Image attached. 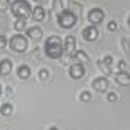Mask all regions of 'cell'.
Listing matches in <instances>:
<instances>
[{
    "label": "cell",
    "instance_id": "1",
    "mask_svg": "<svg viewBox=\"0 0 130 130\" xmlns=\"http://www.w3.org/2000/svg\"><path fill=\"white\" fill-rule=\"evenodd\" d=\"M43 50H45V55L48 58H60L62 54H63V45H62V40L57 37V35L48 37L45 40V47H43Z\"/></svg>",
    "mask_w": 130,
    "mask_h": 130
},
{
    "label": "cell",
    "instance_id": "2",
    "mask_svg": "<svg viewBox=\"0 0 130 130\" xmlns=\"http://www.w3.org/2000/svg\"><path fill=\"white\" fill-rule=\"evenodd\" d=\"M10 10H12V15L15 17V19L27 20V17L32 15V7L25 0H15L13 4H10Z\"/></svg>",
    "mask_w": 130,
    "mask_h": 130
},
{
    "label": "cell",
    "instance_id": "3",
    "mask_svg": "<svg viewBox=\"0 0 130 130\" xmlns=\"http://www.w3.org/2000/svg\"><path fill=\"white\" fill-rule=\"evenodd\" d=\"M58 23L62 28H72L77 23V15L72 10H62L58 13Z\"/></svg>",
    "mask_w": 130,
    "mask_h": 130
},
{
    "label": "cell",
    "instance_id": "4",
    "mask_svg": "<svg viewBox=\"0 0 130 130\" xmlns=\"http://www.w3.org/2000/svg\"><path fill=\"white\" fill-rule=\"evenodd\" d=\"M8 45H10V48L13 50V52H19V54H22V52H25L27 50V37H23L22 34H17L13 35V37L8 40Z\"/></svg>",
    "mask_w": 130,
    "mask_h": 130
},
{
    "label": "cell",
    "instance_id": "5",
    "mask_svg": "<svg viewBox=\"0 0 130 130\" xmlns=\"http://www.w3.org/2000/svg\"><path fill=\"white\" fill-rule=\"evenodd\" d=\"M92 87H93V90L99 92V93L107 92V90H108V80H107V77H97L95 80L92 82Z\"/></svg>",
    "mask_w": 130,
    "mask_h": 130
},
{
    "label": "cell",
    "instance_id": "6",
    "mask_svg": "<svg viewBox=\"0 0 130 130\" xmlns=\"http://www.w3.org/2000/svg\"><path fill=\"white\" fill-rule=\"evenodd\" d=\"M69 72H70V77H72L73 80H78V78H82L85 75V67H84V63H78L77 62V63L70 65Z\"/></svg>",
    "mask_w": 130,
    "mask_h": 130
},
{
    "label": "cell",
    "instance_id": "7",
    "mask_svg": "<svg viewBox=\"0 0 130 130\" xmlns=\"http://www.w3.org/2000/svg\"><path fill=\"white\" fill-rule=\"evenodd\" d=\"M82 35H84V38L87 42H93V40L99 38V28H97V25H90V27L84 28Z\"/></svg>",
    "mask_w": 130,
    "mask_h": 130
},
{
    "label": "cell",
    "instance_id": "8",
    "mask_svg": "<svg viewBox=\"0 0 130 130\" xmlns=\"http://www.w3.org/2000/svg\"><path fill=\"white\" fill-rule=\"evenodd\" d=\"M103 20V10L102 8H92V10L88 12V22L97 25Z\"/></svg>",
    "mask_w": 130,
    "mask_h": 130
},
{
    "label": "cell",
    "instance_id": "9",
    "mask_svg": "<svg viewBox=\"0 0 130 130\" xmlns=\"http://www.w3.org/2000/svg\"><path fill=\"white\" fill-rule=\"evenodd\" d=\"M63 52L72 57L73 52H75V37L73 35H69V37H65V42H63Z\"/></svg>",
    "mask_w": 130,
    "mask_h": 130
},
{
    "label": "cell",
    "instance_id": "10",
    "mask_svg": "<svg viewBox=\"0 0 130 130\" xmlns=\"http://www.w3.org/2000/svg\"><path fill=\"white\" fill-rule=\"evenodd\" d=\"M32 17H34L37 22H42V20H45V17H47L45 8H43L42 5H37L35 8H32Z\"/></svg>",
    "mask_w": 130,
    "mask_h": 130
},
{
    "label": "cell",
    "instance_id": "11",
    "mask_svg": "<svg viewBox=\"0 0 130 130\" xmlns=\"http://www.w3.org/2000/svg\"><path fill=\"white\" fill-rule=\"evenodd\" d=\"M115 80H117V84H120V85H130V73H127V72H119L117 75H115Z\"/></svg>",
    "mask_w": 130,
    "mask_h": 130
},
{
    "label": "cell",
    "instance_id": "12",
    "mask_svg": "<svg viewBox=\"0 0 130 130\" xmlns=\"http://www.w3.org/2000/svg\"><path fill=\"white\" fill-rule=\"evenodd\" d=\"M12 72V62L8 58L0 60V75H8Z\"/></svg>",
    "mask_w": 130,
    "mask_h": 130
},
{
    "label": "cell",
    "instance_id": "13",
    "mask_svg": "<svg viewBox=\"0 0 130 130\" xmlns=\"http://www.w3.org/2000/svg\"><path fill=\"white\" fill-rule=\"evenodd\" d=\"M72 57L77 58V60H78V63H88V60H90V58H88V55L85 54L84 50H75Z\"/></svg>",
    "mask_w": 130,
    "mask_h": 130
},
{
    "label": "cell",
    "instance_id": "14",
    "mask_svg": "<svg viewBox=\"0 0 130 130\" xmlns=\"http://www.w3.org/2000/svg\"><path fill=\"white\" fill-rule=\"evenodd\" d=\"M27 35L30 38H40L42 37V28L40 27H28L27 28Z\"/></svg>",
    "mask_w": 130,
    "mask_h": 130
},
{
    "label": "cell",
    "instance_id": "15",
    "mask_svg": "<svg viewBox=\"0 0 130 130\" xmlns=\"http://www.w3.org/2000/svg\"><path fill=\"white\" fill-rule=\"evenodd\" d=\"M17 75H19L20 78H23V80H25V78H28V77H30V69H28L27 65H20L19 70H17Z\"/></svg>",
    "mask_w": 130,
    "mask_h": 130
},
{
    "label": "cell",
    "instance_id": "16",
    "mask_svg": "<svg viewBox=\"0 0 130 130\" xmlns=\"http://www.w3.org/2000/svg\"><path fill=\"white\" fill-rule=\"evenodd\" d=\"M13 112V107H12V103H2V107H0V113L8 117V115Z\"/></svg>",
    "mask_w": 130,
    "mask_h": 130
},
{
    "label": "cell",
    "instance_id": "17",
    "mask_svg": "<svg viewBox=\"0 0 130 130\" xmlns=\"http://www.w3.org/2000/svg\"><path fill=\"white\" fill-rule=\"evenodd\" d=\"M25 19H17V22H15V25H13V27H15V30H27V25H25Z\"/></svg>",
    "mask_w": 130,
    "mask_h": 130
},
{
    "label": "cell",
    "instance_id": "18",
    "mask_svg": "<svg viewBox=\"0 0 130 130\" xmlns=\"http://www.w3.org/2000/svg\"><path fill=\"white\" fill-rule=\"evenodd\" d=\"M97 65H99V69H102V70H103V73H105V75H110L112 69L108 67V65H105V63H103L102 60H99V62H97Z\"/></svg>",
    "mask_w": 130,
    "mask_h": 130
},
{
    "label": "cell",
    "instance_id": "19",
    "mask_svg": "<svg viewBox=\"0 0 130 130\" xmlns=\"http://www.w3.org/2000/svg\"><path fill=\"white\" fill-rule=\"evenodd\" d=\"M10 8V0H0V12H5Z\"/></svg>",
    "mask_w": 130,
    "mask_h": 130
},
{
    "label": "cell",
    "instance_id": "20",
    "mask_svg": "<svg viewBox=\"0 0 130 130\" xmlns=\"http://www.w3.org/2000/svg\"><path fill=\"white\" fill-rule=\"evenodd\" d=\"M90 99H92L90 92H82L80 93V100H82V102H90Z\"/></svg>",
    "mask_w": 130,
    "mask_h": 130
},
{
    "label": "cell",
    "instance_id": "21",
    "mask_svg": "<svg viewBox=\"0 0 130 130\" xmlns=\"http://www.w3.org/2000/svg\"><path fill=\"white\" fill-rule=\"evenodd\" d=\"M38 77H40V80H47V78H48V70L42 69L40 72H38Z\"/></svg>",
    "mask_w": 130,
    "mask_h": 130
},
{
    "label": "cell",
    "instance_id": "22",
    "mask_svg": "<svg viewBox=\"0 0 130 130\" xmlns=\"http://www.w3.org/2000/svg\"><path fill=\"white\" fill-rule=\"evenodd\" d=\"M102 62H103L105 65H108V67H110V65H112V62H113V58H112V55H105V57L102 58Z\"/></svg>",
    "mask_w": 130,
    "mask_h": 130
},
{
    "label": "cell",
    "instance_id": "23",
    "mask_svg": "<svg viewBox=\"0 0 130 130\" xmlns=\"http://www.w3.org/2000/svg\"><path fill=\"white\" fill-rule=\"evenodd\" d=\"M117 99H119V97H117V93H113V92H108V95H107V100L108 102H117Z\"/></svg>",
    "mask_w": 130,
    "mask_h": 130
},
{
    "label": "cell",
    "instance_id": "24",
    "mask_svg": "<svg viewBox=\"0 0 130 130\" xmlns=\"http://www.w3.org/2000/svg\"><path fill=\"white\" fill-rule=\"evenodd\" d=\"M8 43V40H7V37L5 35H0V48H4L5 45Z\"/></svg>",
    "mask_w": 130,
    "mask_h": 130
},
{
    "label": "cell",
    "instance_id": "25",
    "mask_svg": "<svg viewBox=\"0 0 130 130\" xmlns=\"http://www.w3.org/2000/svg\"><path fill=\"white\" fill-rule=\"evenodd\" d=\"M117 69H119V72H122V70L125 69V60H119L117 62Z\"/></svg>",
    "mask_w": 130,
    "mask_h": 130
},
{
    "label": "cell",
    "instance_id": "26",
    "mask_svg": "<svg viewBox=\"0 0 130 130\" xmlns=\"http://www.w3.org/2000/svg\"><path fill=\"white\" fill-rule=\"evenodd\" d=\"M108 30H110V32L117 30V22H108Z\"/></svg>",
    "mask_w": 130,
    "mask_h": 130
},
{
    "label": "cell",
    "instance_id": "27",
    "mask_svg": "<svg viewBox=\"0 0 130 130\" xmlns=\"http://www.w3.org/2000/svg\"><path fill=\"white\" fill-rule=\"evenodd\" d=\"M48 130H58V128H57V127H50Z\"/></svg>",
    "mask_w": 130,
    "mask_h": 130
},
{
    "label": "cell",
    "instance_id": "28",
    "mask_svg": "<svg viewBox=\"0 0 130 130\" xmlns=\"http://www.w3.org/2000/svg\"><path fill=\"white\" fill-rule=\"evenodd\" d=\"M35 2H37V4H40V2H42V0H35Z\"/></svg>",
    "mask_w": 130,
    "mask_h": 130
},
{
    "label": "cell",
    "instance_id": "29",
    "mask_svg": "<svg viewBox=\"0 0 130 130\" xmlns=\"http://www.w3.org/2000/svg\"><path fill=\"white\" fill-rule=\"evenodd\" d=\"M0 95H2V85H0Z\"/></svg>",
    "mask_w": 130,
    "mask_h": 130
},
{
    "label": "cell",
    "instance_id": "30",
    "mask_svg": "<svg viewBox=\"0 0 130 130\" xmlns=\"http://www.w3.org/2000/svg\"><path fill=\"white\" fill-rule=\"evenodd\" d=\"M128 25H130V17H128Z\"/></svg>",
    "mask_w": 130,
    "mask_h": 130
}]
</instances>
